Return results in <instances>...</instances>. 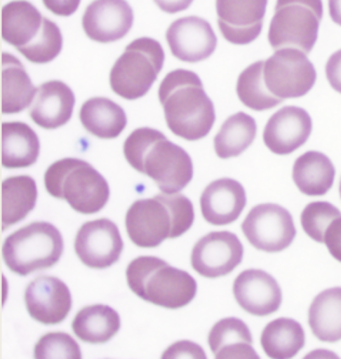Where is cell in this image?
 Instances as JSON below:
<instances>
[{
  "label": "cell",
  "mask_w": 341,
  "mask_h": 359,
  "mask_svg": "<svg viewBox=\"0 0 341 359\" xmlns=\"http://www.w3.org/2000/svg\"><path fill=\"white\" fill-rule=\"evenodd\" d=\"M123 152L134 170L152 178L163 194H178L194 177L189 154L156 129H135L126 138Z\"/></svg>",
  "instance_id": "1"
},
{
  "label": "cell",
  "mask_w": 341,
  "mask_h": 359,
  "mask_svg": "<svg viewBox=\"0 0 341 359\" xmlns=\"http://www.w3.org/2000/svg\"><path fill=\"white\" fill-rule=\"evenodd\" d=\"M159 97L166 124L174 135L196 142L210 133L215 109L195 72L181 68L169 72L159 86Z\"/></svg>",
  "instance_id": "2"
},
{
  "label": "cell",
  "mask_w": 341,
  "mask_h": 359,
  "mask_svg": "<svg viewBox=\"0 0 341 359\" xmlns=\"http://www.w3.org/2000/svg\"><path fill=\"white\" fill-rule=\"evenodd\" d=\"M194 222V204L180 194L138 199L126 217L129 238L142 248H157L166 239L180 238Z\"/></svg>",
  "instance_id": "3"
},
{
  "label": "cell",
  "mask_w": 341,
  "mask_h": 359,
  "mask_svg": "<svg viewBox=\"0 0 341 359\" xmlns=\"http://www.w3.org/2000/svg\"><path fill=\"white\" fill-rule=\"evenodd\" d=\"M2 39L36 65L51 62L62 50L60 28L27 0L2 7Z\"/></svg>",
  "instance_id": "4"
},
{
  "label": "cell",
  "mask_w": 341,
  "mask_h": 359,
  "mask_svg": "<svg viewBox=\"0 0 341 359\" xmlns=\"http://www.w3.org/2000/svg\"><path fill=\"white\" fill-rule=\"evenodd\" d=\"M129 288L150 304L178 309L189 304L197 292L196 280L188 272L155 257H140L126 269Z\"/></svg>",
  "instance_id": "5"
},
{
  "label": "cell",
  "mask_w": 341,
  "mask_h": 359,
  "mask_svg": "<svg viewBox=\"0 0 341 359\" xmlns=\"http://www.w3.org/2000/svg\"><path fill=\"white\" fill-rule=\"evenodd\" d=\"M47 192L67 201L77 212H100L109 199V185L91 163L82 159H60L51 164L44 175Z\"/></svg>",
  "instance_id": "6"
},
{
  "label": "cell",
  "mask_w": 341,
  "mask_h": 359,
  "mask_svg": "<svg viewBox=\"0 0 341 359\" xmlns=\"http://www.w3.org/2000/svg\"><path fill=\"white\" fill-rule=\"evenodd\" d=\"M63 248L62 236L53 224L35 222L7 236L2 257L11 271L27 276L58 264Z\"/></svg>",
  "instance_id": "7"
},
{
  "label": "cell",
  "mask_w": 341,
  "mask_h": 359,
  "mask_svg": "<svg viewBox=\"0 0 341 359\" xmlns=\"http://www.w3.org/2000/svg\"><path fill=\"white\" fill-rule=\"evenodd\" d=\"M166 53L159 41L140 37L129 43L112 68L110 86L124 100L143 97L163 68Z\"/></svg>",
  "instance_id": "8"
},
{
  "label": "cell",
  "mask_w": 341,
  "mask_h": 359,
  "mask_svg": "<svg viewBox=\"0 0 341 359\" xmlns=\"http://www.w3.org/2000/svg\"><path fill=\"white\" fill-rule=\"evenodd\" d=\"M323 16L322 0H277L268 30L274 50L296 48L312 53Z\"/></svg>",
  "instance_id": "9"
},
{
  "label": "cell",
  "mask_w": 341,
  "mask_h": 359,
  "mask_svg": "<svg viewBox=\"0 0 341 359\" xmlns=\"http://www.w3.org/2000/svg\"><path fill=\"white\" fill-rule=\"evenodd\" d=\"M263 77L268 90L282 100L307 95L316 82L314 65L307 53L281 48L265 61Z\"/></svg>",
  "instance_id": "10"
},
{
  "label": "cell",
  "mask_w": 341,
  "mask_h": 359,
  "mask_svg": "<svg viewBox=\"0 0 341 359\" xmlns=\"http://www.w3.org/2000/svg\"><path fill=\"white\" fill-rule=\"evenodd\" d=\"M241 229L256 250L270 253L286 250L296 236L293 215L275 203L255 206L242 222Z\"/></svg>",
  "instance_id": "11"
},
{
  "label": "cell",
  "mask_w": 341,
  "mask_h": 359,
  "mask_svg": "<svg viewBox=\"0 0 341 359\" xmlns=\"http://www.w3.org/2000/svg\"><path fill=\"white\" fill-rule=\"evenodd\" d=\"M119 227L107 218L87 222L75 238L74 250L82 264L105 269L119 262L123 250Z\"/></svg>",
  "instance_id": "12"
},
{
  "label": "cell",
  "mask_w": 341,
  "mask_h": 359,
  "mask_svg": "<svg viewBox=\"0 0 341 359\" xmlns=\"http://www.w3.org/2000/svg\"><path fill=\"white\" fill-rule=\"evenodd\" d=\"M243 255V245L234 233L213 231L195 243L192 252V266L203 278H221L241 264Z\"/></svg>",
  "instance_id": "13"
},
{
  "label": "cell",
  "mask_w": 341,
  "mask_h": 359,
  "mask_svg": "<svg viewBox=\"0 0 341 359\" xmlns=\"http://www.w3.org/2000/svg\"><path fill=\"white\" fill-rule=\"evenodd\" d=\"M268 0H216L218 25L225 41L246 46L263 28Z\"/></svg>",
  "instance_id": "14"
},
{
  "label": "cell",
  "mask_w": 341,
  "mask_h": 359,
  "mask_svg": "<svg viewBox=\"0 0 341 359\" xmlns=\"http://www.w3.org/2000/svg\"><path fill=\"white\" fill-rule=\"evenodd\" d=\"M166 41L173 55L188 63L208 60L218 46V37L210 23L199 16L173 21L166 32Z\"/></svg>",
  "instance_id": "15"
},
{
  "label": "cell",
  "mask_w": 341,
  "mask_h": 359,
  "mask_svg": "<svg viewBox=\"0 0 341 359\" xmlns=\"http://www.w3.org/2000/svg\"><path fill=\"white\" fill-rule=\"evenodd\" d=\"M133 8L126 0H94L84 11L82 27L91 41H121L133 25Z\"/></svg>",
  "instance_id": "16"
},
{
  "label": "cell",
  "mask_w": 341,
  "mask_h": 359,
  "mask_svg": "<svg viewBox=\"0 0 341 359\" xmlns=\"http://www.w3.org/2000/svg\"><path fill=\"white\" fill-rule=\"evenodd\" d=\"M25 300L29 316L46 325L62 323L72 307L69 288L54 276H42L32 280L25 290Z\"/></svg>",
  "instance_id": "17"
},
{
  "label": "cell",
  "mask_w": 341,
  "mask_h": 359,
  "mask_svg": "<svg viewBox=\"0 0 341 359\" xmlns=\"http://www.w3.org/2000/svg\"><path fill=\"white\" fill-rule=\"evenodd\" d=\"M312 119L305 109L284 107L270 117L263 131V142L270 151L288 156L307 142Z\"/></svg>",
  "instance_id": "18"
},
{
  "label": "cell",
  "mask_w": 341,
  "mask_h": 359,
  "mask_svg": "<svg viewBox=\"0 0 341 359\" xmlns=\"http://www.w3.org/2000/svg\"><path fill=\"white\" fill-rule=\"evenodd\" d=\"M234 294L242 309L255 316L279 311L282 292L276 279L261 269L242 271L234 283Z\"/></svg>",
  "instance_id": "19"
},
{
  "label": "cell",
  "mask_w": 341,
  "mask_h": 359,
  "mask_svg": "<svg viewBox=\"0 0 341 359\" xmlns=\"http://www.w3.org/2000/svg\"><path fill=\"white\" fill-rule=\"evenodd\" d=\"M246 203V189L241 182L232 178H220L209 183L202 192V217L216 226L232 224L241 217Z\"/></svg>",
  "instance_id": "20"
},
{
  "label": "cell",
  "mask_w": 341,
  "mask_h": 359,
  "mask_svg": "<svg viewBox=\"0 0 341 359\" xmlns=\"http://www.w3.org/2000/svg\"><path fill=\"white\" fill-rule=\"evenodd\" d=\"M74 105V93L67 84L47 81L37 88L29 116L41 128H60L72 118Z\"/></svg>",
  "instance_id": "21"
},
{
  "label": "cell",
  "mask_w": 341,
  "mask_h": 359,
  "mask_svg": "<svg viewBox=\"0 0 341 359\" xmlns=\"http://www.w3.org/2000/svg\"><path fill=\"white\" fill-rule=\"evenodd\" d=\"M253 337L241 319H221L211 328L208 344L215 358H260L253 347Z\"/></svg>",
  "instance_id": "22"
},
{
  "label": "cell",
  "mask_w": 341,
  "mask_h": 359,
  "mask_svg": "<svg viewBox=\"0 0 341 359\" xmlns=\"http://www.w3.org/2000/svg\"><path fill=\"white\" fill-rule=\"evenodd\" d=\"M41 142L36 133L25 122L2 123V166L27 168L36 163Z\"/></svg>",
  "instance_id": "23"
},
{
  "label": "cell",
  "mask_w": 341,
  "mask_h": 359,
  "mask_svg": "<svg viewBox=\"0 0 341 359\" xmlns=\"http://www.w3.org/2000/svg\"><path fill=\"white\" fill-rule=\"evenodd\" d=\"M35 88L25 65L11 53H2V114H20L34 102Z\"/></svg>",
  "instance_id": "24"
},
{
  "label": "cell",
  "mask_w": 341,
  "mask_h": 359,
  "mask_svg": "<svg viewBox=\"0 0 341 359\" xmlns=\"http://www.w3.org/2000/svg\"><path fill=\"white\" fill-rule=\"evenodd\" d=\"M79 119L86 131L101 140L119 137L128 124L124 109L107 97L86 100L79 111Z\"/></svg>",
  "instance_id": "25"
},
{
  "label": "cell",
  "mask_w": 341,
  "mask_h": 359,
  "mask_svg": "<svg viewBox=\"0 0 341 359\" xmlns=\"http://www.w3.org/2000/svg\"><path fill=\"white\" fill-rule=\"evenodd\" d=\"M335 178L333 161L319 151L305 152L296 159L293 165V182L305 196H324L333 187Z\"/></svg>",
  "instance_id": "26"
},
{
  "label": "cell",
  "mask_w": 341,
  "mask_h": 359,
  "mask_svg": "<svg viewBox=\"0 0 341 359\" xmlns=\"http://www.w3.org/2000/svg\"><path fill=\"white\" fill-rule=\"evenodd\" d=\"M121 326L119 314L105 304L83 307L72 321L74 334L82 341L91 344L109 341L119 332Z\"/></svg>",
  "instance_id": "27"
},
{
  "label": "cell",
  "mask_w": 341,
  "mask_h": 359,
  "mask_svg": "<svg viewBox=\"0 0 341 359\" xmlns=\"http://www.w3.org/2000/svg\"><path fill=\"white\" fill-rule=\"evenodd\" d=\"M308 323L321 341L341 340V287L328 288L315 297L308 311Z\"/></svg>",
  "instance_id": "28"
},
{
  "label": "cell",
  "mask_w": 341,
  "mask_h": 359,
  "mask_svg": "<svg viewBox=\"0 0 341 359\" xmlns=\"http://www.w3.org/2000/svg\"><path fill=\"white\" fill-rule=\"evenodd\" d=\"M36 182L29 175L6 178L2 182V229L18 224L36 205Z\"/></svg>",
  "instance_id": "29"
},
{
  "label": "cell",
  "mask_w": 341,
  "mask_h": 359,
  "mask_svg": "<svg viewBox=\"0 0 341 359\" xmlns=\"http://www.w3.org/2000/svg\"><path fill=\"white\" fill-rule=\"evenodd\" d=\"M260 344L269 358H293L305 347V332L295 319L277 318L265 326L261 333Z\"/></svg>",
  "instance_id": "30"
},
{
  "label": "cell",
  "mask_w": 341,
  "mask_h": 359,
  "mask_svg": "<svg viewBox=\"0 0 341 359\" xmlns=\"http://www.w3.org/2000/svg\"><path fill=\"white\" fill-rule=\"evenodd\" d=\"M258 133L255 119L239 111L223 122L214 137V150L221 159L232 158L243 154L253 144Z\"/></svg>",
  "instance_id": "31"
},
{
  "label": "cell",
  "mask_w": 341,
  "mask_h": 359,
  "mask_svg": "<svg viewBox=\"0 0 341 359\" xmlns=\"http://www.w3.org/2000/svg\"><path fill=\"white\" fill-rule=\"evenodd\" d=\"M263 68L265 60L256 61L246 67L237 79L236 93L239 100L255 111L274 109L283 102L268 90L263 77Z\"/></svg>",
  "instance_id": "32"
},
{
  "label": "cell",
  "mask_w": 341,
  "mask_h": 359,
  "mask_svg": "<svg viewBox=\"0 0 341 359\" xmlns=\"http://www.w3.org/2000/svg\"><path fill=\"white\" fill-rule=\"evenodd\" d=\"M341 217L340 210L326 201H315L307 204L301 213V226L310 238L324 243V236L329 225Z\"/></svg>",
  "instance_id": "33"
},
{
  "label": "cell",
  "mask_w": 341,
  "mask_h": 359,
  "mask_svg": "<svg viewBox=\"0 0 341 359\" xmlns=\"http://www.w3.org/2000/svg\"><path fill=\"white\" fill-rule=\"evenodd\" d=\"M37 359H81V347L74 337L65 332H49L34 347Z\"/></svg>",
  "instance_id": "34"
},
{
  "label": "cell",
  "mask_w": 341,
  "mask_h": 359,
  "mask_svg": "<svg viewBox=\"0 0 341 359\" xmlns=\"http://www.w3.org/2000/svg\"><path fill=\"white\" fill-rule=\"evenodd\" d=\"M162 358H206L203 348L189 340L175 342L164 351Z\"/></svg>",
  "instance_id": "35"
},
{
  "label": "cell",
  "mask_w": 341,
  "mask_h": 359,
  "mask_svg": "<svg viewBox=\"0 0 341 359\" xmlns=\"http://www.w3.org/2000/svg\"><path fill=\"white\" fill-rule=\"evenodd\" d=\"M324 243L330 255L341 262V217L333 220L324 236Z\"/></svg>",
  "instance_id": "36"
},
{
  "label": "cell",
  "mask_w": 341,
  "mask_h": 359,
  "mask_svg": "<svg viewBox=\"0 0 341 359\" xmlns=\"http://www.w3.org/2000/svg\"><path fill=\"white\" fill-rule=\"evenodd\" d=\"M326 74L331 88L341 95V49L328 58Z\"/></svg>",
  "instance_id": "37"
},
{
  "label": "cell",
  "mask_w": 341,
  "mask_h": 359,
  "mask_svg": "<svg viewBox=\"0 0 341 359\" xmlns=\"http://www.w3.org/2000/svg\"><path fill=\"white\" fill-rule=\"evenodd\" d=\"M42 2L55 15L67 18L76 13L81 0H42Z\"/></svg>",
  "instance_id": "38"
},
{
  "label": "cell",
  "mask_w": 341,
  "mask_h": 359,
  "mask_svg": "<svg viewBox=\"0 0 341 359\" xmlns=\"http://www.w3.org/2000/svg\"><path fill=\"white\" fill-rule=\"evenodd\" d=\"M155 4L164 13L174 14L187 11L194 0H154Z\"/></svg>",
  "instance_id": "39"
},
{
  "label": "cell",
  "mask_w": 341,
  "mask_h": 359,
  "mask_svg": "<svg viewBox=\"0 0 341 359\" xmlns=\"http://www.w3.org/2000/svg\"><path fill=\"white\" fill-rule=\"evenodd\" d=\"M328 8L331 20L341 27V0H328Z\"/></svg>",
  "instance_id": "40"
},
{
  "label": "cell",
  "mask_w": 341,
  "mask_h": 359,
  "mask_svg": "<svg viewBox=\"0 0 341 359\" xmlns=\"http://www.w3.org/2000/svg\"><path fill=\"white\" fill-rule=\"evenodd\" d=\"M340 197H341V180H340Z\"/></svg>",
  "instance_id": "41"
}]
</instances>
